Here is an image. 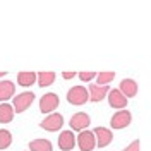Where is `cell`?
<instances>
[{
  "mask_svg": "<svg viewBox=\"0 0 151 151\" xmlns=\"http://www.w3.org/2000/svg\"><path fill=\"white\" fill-rule=\"evenodd\" d=\"M33 101H35V93L24 91V93L14 96V100H12V110H14V113H22L24 110H28L29 106H31Z\"/></svg>",
  "mask_w": 151,
  "mask_h": 151,
  "instance_id": "obj_1",
  "label": "cell"
},
{
  "mask_svg": "<svg viewBox=\"0 0 151 151\" xmlns=\"http://www.w3.org/2000/svg\"><path fill=\"white\" fill-rule=\"evenodd\" d=\"M88 100H89V94H88V89L84 86H74L67 93V101L70 105H76V106L84 105Z\"/></svg>",
  "mask_w": 151,
  "mask_h": 151,
  "instance_id": "obj_2",
  "label": "cell"
},
{
  "mask_svg": "<svg viewBox=\"0 0 151 151\" xmlns=\"http://www.w3.org/2000/svg\"><path fill=\"white\" fill-rule=\"evenodd\" d=\"M62 125H64V117L57 112L48 113V117L40 124V127L43 131H48V132H57L58 129H62Z\"/></svg>",
  "mask_w": 151,
  "mask_h": 151,
  "instance_id": "obj_3",
  "label": "cell"
},
{
  "mask_svg": "<svg viewBox=\"0 0 151 151\" xmlns=\"http://www.w3.org/2000/svg\"><path fill=\"white\" fill-rule=\"evenodd\" d=\"M60 103L58 94L57 93H47L43 94V98L40 100V112L41 113H53L57 106Z\"/></svg>",
  "mask_w": 151,
  "mask_h": 151,
  "instance_id": "obj_4",
  "label": "cell"
},
{
  "mask_svg": "<svg viewBox=\"0 0 151 151\" xmlns=\"http://www.w3.org/2000/svg\"><path fill=\"white\" fill-rule=\"evenodd\" d=\"M76 142L81 151H93L96 146V141H94V136L91 131H81L79 136L76 137Z\"/></svg>",
  "mask_w": 151,
  "mask_h": 151,
  "instance_id": "obj_5",
  "label": "cell"
},
{
  "mask_svg": "<svg viewBox=\"0 0 151 151\" xmlns=\"http://www.w3.org/2000/svg\"><path fill=\"white\" fill-rule=\"evenodd\" d=\"M93 136H94V141H96V146L98 148H105V146H108L113 139V132L110 129H106V127H94Z\"/></svg>",
  "mask_w": 151,
  "mask_h": 151,
  "instance_id": "obj_6",
  "label": "cell"
},
{
  "mask_svg": "<svg viewBox=\"0 0 151 151\" xmlns=\"http://www.w3.org/2000/svg\"><path fill=\"white\" fill-rule=\"evenodd\" d=\"M70 131H86V127L91 124V119H89V115L84 112H77L74 113L72 117H70Z\"/></svg>",
  "mask_w": 151,
  "mask_h": 151,
  "instance_id": "obj_7",
  "label": "cell"
},
{
  "mask_svg": "<svg viewBox=\"0 0 151 151\" xmlns=\"http://www.w3.org/2000/svg\"><path fill=\"white\" fill-rule=\"evenodd\" d=\"M132 120V115L129 110H119L117 113H113L112 120H110V125H112V129H124V127H127Z\"/></svg>",
  "mask_w": 151,
  "mask_h": 151,
  "instance_id": "obj_8",
  "label": "cell"
},
{
  "mask_svg": "<svg viewBox=\"0 0 151 151\" xmlns=\"http://www.w3.org/2000/svg\"><path fill=\"white\" fill-rule=\"evenodd\" d=\"M106 98H108V103H110L112 108H117V110H125V106H127V98H125L119 89H112V91H108Z\"/></svg>",
  "mask_w": 151,
  "mask_h": 151,
  "instance_id": "obj_9",
  "label": "cell"
},
{
  "mask_svg": "<svg viewBox=\"0 0 151 151\" xmlns=\"http://www.w3.org/2000/svg\"><path fill=\"white\" fill-rule=\"evenodd\" d=\"M74 146H76V136L70 129L64 131L58 136V148L62 151H70V150H74Z\"/></svg>",
  "mask_w": 151,
  "mask_h": 151,
  "instance_id": "obj_10",
  "label": "cell"
},
{
  "mask_svg": "<svg viewBox=\"0 0 151 151\" xmlns=\"http://www.w3.org/2000/svg\"><path fill=\"white\" fill-rule=\"evenodd\" d=\"M88 89V94H89V100L91 101H101L105 100V96L108 94V86H98V84H89V88H86Z\"/></svg>",
  "mask_w": 151,
  "mask_h": 151,
  "instance_id": "obj_11",
  "label": "cell"
},
{
  "mask_svg": "<svg viewBox=\"0 0 151 151\" xmlns=\"http://www.w3.org/2000/svg\"><path fill=\"white\" fill-rule=\"evenodd\" d=\"M119 91H120L127 100H129V98H134V96L137 94V83H136L134 79H124V81H120Z\"/></svg>",
  "mask_w": 151,
  "mask_h": 151,
  "instance_id": "obj_12",
  "label": "cell"
},
{
  "mask_svg": "<svg viewBox=\"0 0 151 151\" xmlns=\"http://www.w3.org/2000/svg\"><path fill=\"white\" fill-rule=\"evenodd\" d=\"M16 86L12 81H0V101H7L12 98Z\"/></svg>",
  "mask_w": 151,
  "mask_h": 151,
  "instance_id": "obj_13",
  "label": "cell"
},
{
  "mask_svg": "<svg viewBox=\"0 0 151 151\" xmlns=\"http://www.w3.org/2000/svg\"><path fill=\"white\" fill-rule=\"evenodd\" d=\"M17 83L24 88L35 84L36 83V72H31V70H24V72H19L17 74Z\"/></svg>",
  "mask_w": 151,
  "mask_h": 151,
  "instance_id": "obj_14",
  "label": "cell"
},
{
  "mask_svg": "<svg viewBox=\"0 0 151 151\" xmlns=\"http://www.w3.org/2000/svg\"><path fill=\"white\" fill-rule=\"evenodd\" d=\"M52 142L48 139H35L29 142V151H52Z\"/></svg>",
  "mask_w": 151,
  "mask_h": 151,
  "instance_id": "obj_15",
  "label": "cell"
},
{
  "mask_svg": "<svg viewBox=\"0 0 151 151\" xmlns=\"http://www.w3.org/2000/svg\"><path fill=\"white\" fill-rule=\"evenodd\" d=\"M12 117H14L12 105L0 103V122L2 124H9V122H12Z\"/></svg>",
  "mask_w": 151,
  "mask_h": 151,
  "instance_id": "obj_16",
  "label": "cell"
},
{
  "mask_svg": "<svg viewBox=\"0 0 151 151\" xmlns=\"http://www.w3.org/2000/svg\"><path fill=\"white\" fill-rule=\"evenodd\" d=\"M36 81L41 88H47V86H50L55 81V72H38Z\"/></svg>",
  "mask_w": 151,
  "mask_h": 151,
  "instance_id": "obj_17",
  "label": "cell"
},
{
  "mask_svg": "<svg viewBox=\"0 0 151 151\" xmlns=\"http://www.w3.org/2000/svg\"><path fill=\"white\" fill-rule=\"evenodd\" d=\"M12 144V134L7 129H0V151L7 150Z\"/></svg>",
  "mask_w": 151,
  "mask_h": 151,
  "instance_id": "obj_18",
  "label": "cell"
},
{
  "mask_svg": "<svg viewBox=\"0 0 151 151\" xmlns=\"http://www.w3.org/2000/svg\"><path fill=\"white\" fill-rule=\"evenodd\" d=\"M115 77V72H100L98 74V86H108L113 81Z\"/></svg>",
  "mask_w": 151,
  "mask_h": 151,
  "instance_id": "obj_19",
  "label": "cell"
},
{
  "mask_svg": "<svg viewBox=\"0 0 151 151\" xmlns=\"http://www.w3.org/2000/svg\"><path fill=\"white\" fill-rule=\"evenodd\" d=\"M94 72H81L79 74V79L81 81H84V83H88V81H91V79H94Z\"/></svg>",
  "mask_w": 151,
  "mask_h": 151,
  "instance_id": "obj_20",
  "label": "cell"
},
{
  "mask_svg": "<svg viewBox=\"0 0 151 151\" xmlns=\"http://www.w3.org/2000/svg\"><path fill=\"white\" fill-rule=\"evenodd\" d=\"M139 150H141V142H139V141H134V142H131V144H129V146H127L124 151H139Z\"/></svg>",
  "mask_w": 151,
  "mask_h": 151,
  "instance_id": "obj_21",
  "label": "cell"
},
{
  "mask_svg": "<svg viewBox=\"0 0 151 151\" xmlns=\"http://www.w3.org/2000/svg\"><path fill=\"white\" fill-rule=\"evenodd\" d=\"M74 76H76V72H72V70H70V72H62V77H64V79H72Z\"/></svg>",
  "mask_w": 151,
  "mask_h": 151,
  "instance_id": "obj_22",
  "label": "cell"
},
{
  "mask_svg": "<svg viewBox=\"0 0 151 151\" xmlns=\"http://www.w3.org/2000/svg\"><path fill=\"white\" fill-rule=\"evenodd\" d=\"M5 74H7V72H0V77H4Z\"/></svg>",
  "mask_w": 151,
  "mask_h": 151,
  "instance_id": "obj_23",
  "label": "cell"
}]
</instances>
